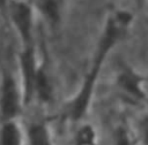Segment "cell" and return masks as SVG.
<instances>
[{"label": "cell", "mask_w": 148, "mask_h": 145, "mask_svg": "<svg viewBox=\"0 0 148 145\" xmlns=\"http://www.w3.org/2000/svg\"><path fill=\"white\" fill-rule=\"evenodd\" d=\"M20 107V96L16 86V82L10 72L5 71L1 84V97H0V109L1 115L6 121L13 120L17 114Z\"/></svg>", "instance_id": "2"}, {"label": "cell", "mask_w": 148, "mask_h": 145, "mask_svg": "<svg viewBox=\"0 0 148 145\" xmlns=\"http://www.w3.org/2000/svg\"><path fill=\"white\" fill-rule=\"evenodd\" d=\"M120 84L127 92L134 96H141V90L139 87V81L136 76L133 75L132 72H124L120 77Z\"/></svg>", "instance_id": "9"}, {"label": "cell", "mask_w": 148, "mask_h": 145, "mask_svg": "<svg viewBox=\"0 0 148 145\" xmlns=\"http://www.w3.org/2000/svg\"><path fill=\"white\" fill-rule=\"evenodd\" d=\"M34 91L37 93L38 98L42 101H49L51 99V86L49 83V79L46 77L45 71L43 68L38 67L37 74H36V79H35V85H34Z\"/></svg>", "instance_id": "7"}, {"label": "cell", "mask_w": 148, "mask_h": 145, "mask_svg": "<svg viewBox=\"0 0 148 145\" xmlns=\"http://www.w3.org/2000/svg\"><path fill=\"white\" fill-rule=\"evenodd\" d=\"M1 145H21V132L17 124L13 121H6L0 132Z\"/></svg>", "instance_id": "5"}, {"label": "cell", "mask_w": 148, "mask_h": 145, "mask_svg": "<svg viewBox=\"0 0 148 145\" xmlns=\"http://www.w3.org/2000/svg\"><path fill=\"white\" fill-rule=\"evenodd\" d=\"M143 132H145V140H146V144L148 145V121H146L145 124H143Z\"/></svg>", "instance_id": "12"}, {"label": "cell", "mask_w": 148, "mask_h": 145, "mask_svg": "<svg viewBox=\"0 0 148 145\" xmlns=\"http://www.w3.org/2000/svg\"><path fill=\"white\" fill-rule=\"evenodd\" d=\"M6 2H7V0H0V8H3Z\"/></svg>", "instance_id": "13"}, {"label": "cell", "mask_w": 148, "mask_h": 145, "mask_svg": "<svg viewBox=\"0 0 148 145\" xmlns=\"http://www.w3.org/2000/svg\"><path fill=\"white\" fill-rule=\"evenodd\" d=\"M116 143H117V145H131L130 139H128L125 130H123V129L118 130L117 137H116Z\"/></svg>", "instance_id": "11"}, {"label": "cell", "mask_w": 148, "mask_h": 145, "mask_svg": "<svg viewBox=\"0 0 148 145\" xmlns=\"http://www.w3.org/2000/svg\"><path fill=\"white\" fill-rule=\"evenodd\" d=\"M95 131L90 125H83L76 132L75 145H94L95 144Z\"/></svg>", "instance_id": "10"}, {"label": "cell", "mask_w": 148, "mask_h": 145, "mask_svg": "<svg viewBox=\"0 0 148 145\" xmlns=\"http://www.w3.org/2000/svg\"><path fill=\"white\" fill-rule=\"evenodd\" d=\"M12 18L13 22L20 32L22 41L25 46L32 45L31 44V30H32V14L31 8L22 2V1H14L12 2Z\"/></svg>", "instance_id": "3"}, {"label": "cell", "mask_w": 148, "mask_h": 145, "mask_svg": "<svg viewBox=\"0 0 148 145\" xmlns=\"http://www.w3.org/2000/svg\"><path fill=\"white\" fill-rule=\"evenodd\" d=\"M30 145H53L47 128L42 123L31 124L29 128Z\"/></svg>", "instance_id": "6"}, {"label": "cell", "mask_w": 148, "mask_h": 145, "mask_svg": "<svg viewBox=\"0 0 148 145\" xmlns=\"http://www.w3.org/2000/svg\"><path fill=\"white\" fill-rule=\"evenodd\" d=\"M128 20H130V17L126 14L120 13L117 15L116 21L110 20L108 22L105 33H104L101 43H99V46H98V52L96 55L95 63H94L90 72L88 74V76H87V78L82 85V89L80 90L79 94L76 96V98L71 104V115L74 120L80 119L86 113L88 104H89V99L91 96V91H92L96 77L98 75V71H99V67H101L108 51L111 48L112 44L114 43V40L117 39V37L119 35V25L125 24V22H127Z\"/></svg>", "instance_id": "1"}, {"label": "cell", "mask_w": 148, "mask_h": 145, "mask_svg": "<svg viewBox=\"0 0 148 145\" xmlns=\"http://www.w3.org/2000/svg\"><path fill=\"white\" fill-rule=\"evenodd\" d=\"M38 8L52 23L59 20V6L57 0H38Z\"/></svg>", "instance_id": "8"}, {"label": "cell", "mask_w": 148, "mask_h": 145, "mask_svg": "<svg viewBox=\"0 0 148 145\" xmlns=\"http://www.w3.org/2000/svg\"><path fill=\"white\" fill-rule=\"evenodd\" d=\"M21 68L23 77V98L24 101H29L34 93V85L38 67L36 66L35 52L32 45L25 46L21 55Z\"/></svg>", "instance_id": "4"}]
</instances>
